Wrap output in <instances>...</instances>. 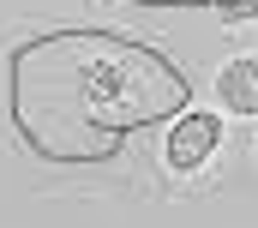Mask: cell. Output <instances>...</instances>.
Instances as JSON below:
<instances>
[{"label": "cell", "mask_w": 258, "mask_h": 228, "mask_svg": "<svg viewBox=\"0 0 258 228\" xmlns=\"http://www.w3.org/2000/svg\"><path fill=\"white\" fill-rule=\"evenodd\" d=\"M222 30H258V0H204Z\"/></svg>", "instance_id": "obj_3"}, {"label": "cell", "mask_w": 258, "mask_h": 228, "mask_svg": "<svg viewBox=\"0 0 258 228\" xmlns=\"http://www.w3.org/2000/svg\"><path fill=\"white\" fill-rule=\"evenodd\" d=\"M204 102H216L234 126H258V42H240L210 66Z\"/></svg>", "instance_id": "obj_2"}, {"label": "cell", "mask_w": 258, "mask_h": 228, "mask_svg": "<svg viewBox=\"0 0 258 228\" xmlns=\"http://www.w3.org/2000/svg\"><path fill=\"white\" fill-rule=\"evenodd\" d=\"M252 162H258V138H252Z\"/></svg>", "instance_id": "obj_4"}, {"label": "cell", "mask_w": 258, "mask_h": 228, "mask_svg": "<svg viewBox=\"0 0 258 228\" xmlns=\"http://www.w3.org/2000/svg\"><path fill=\"white\" fill-rule=\"evenodd\" d=\"M234 168V120L216 102H180L150 144V198L174 204L216 192Z\"/></svg>", "instance_id": "obj_1"}]
</instances>
